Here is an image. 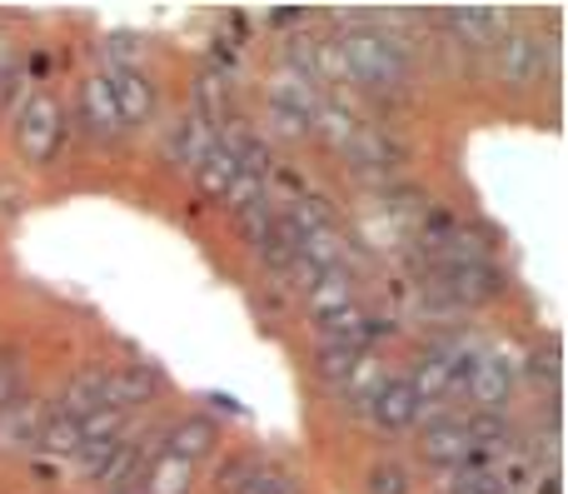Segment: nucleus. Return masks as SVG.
<instances>
[{
  "mask_svg": "<svg viewBox=\"0 0 568 494\" xmlns=\"http://www.w3.org/2000/svg\"><path fill=\"white\" fill-rule=\"evenodd\" d=\"M344 56V75L364 90H379V95H399L414 80V60L389 30L379 26H354L344 30V40H334Z\"/></svg>",
  "mask_w": 568,
  "mask_h": 494,
  "instance_id": "f257e3e1",
  "label": "nucleus"
},
{
  "mask_svg": "<svg viewBox=\"0 0 568 494\" xmlns=\"http://www.w3.org/2000/svg\"><path fill=\"white\" fill-rule=\"evenodd\" d=\"M16 145L30 165H50L55 150L65 145V105H60L50 90H36V95L20 105L16 115Z\"/></svg>",
  "mask_w": 568,
  "mask_h": 494,
  "instance_id": "f03ea898",
  "label": "nucleus"
},
{
  "mask_svg": "<svg viewBox=\"0 0 568 494\" xmlns=\"http://www.w3.org/2000/svg\"><path fill=\"white\" fill-rule=\"evenodd\" d=\"M424 285L449 310H479V305H494V300L509 290V280L494 265H459V270H434V275H424Z\"/></svg>",
  "mask_w": 568,
  "mask_h": 494,
  "instance_id": "7ed1b4c3",
  "label": "nucleus"
},
{
  "mask_svg": "<svg viewBox=\"0 0 568 494\" xmlns=\"http://www.w3.org/2000/svg\"><path fill=\"white\" fill-rule=\"evenodd\" d=\"M344 160H349V170L364 175V180H389L409 165V150H404L384 125H364L359 120L354 135H349V145H344Z\"/></svg>",
  "mask_w": 568,
  "mask_h": 494,
  "instance_id": "20e7f679",
  "label": "nucleus"
},
{
  "mask_svg": "<svg viewBox=\"0 0 568 494\" xmlns=\"http://www.w3.org/2000/svg\"><path fill=\"white\" fill-rule=\"evenodd\" d=\"M549 56L554 46L539 30H504L499 36V80L514 90H529L549 75Z\"/></svg>",
  "mask_w": 568,
  "mask_h": 494,
  "instance_id": "39448f33",
  "label": "nucleus"
},
{
  "mask_svg": "<svg viewBox=\"0 0 568 494\" xmlns=\"http://www.w3.org/2000/svg\"><path fill=\"white\" fill-rule=\"evenodd\" d=\"M514 380H519V370H514V360L504 350H479V360L469 365V380H464V395H469L474 415H504V405L514 395Z\"/></svg>",
  "mask_w": 568,
  "mask_h": 494,
  "instance_id": "423d86ee",
  "label": "nucleus"
},
{
  "mask_svg": "<svg viewBox=\"0 0 568 494\" xmlns=\"http://www.w3.org/2000/svg\"><path fill=\"white\" fill-rule=\"evenodd\" d=\"M394 320L384 315H369V310H339V315L320 320L314 325V340H320V350H354V355H369V345H379V340L394 335Z\"/></svg>",
  "mask_w": 568,
  "mask_h": 494,
  "instance_id": "0eeeda50",
  "label": "nucleus"
},
{
  "mask_svg": "<svg viewBox=\"0 0 568 494\" xmlns=\"http://www.w3.org/2000/svg\"><path fill=\"white\" fill-rule=\"evenodd\" d=\"M474 455H479V450H474V440H469V420L439 415V420H429V425L419 430V460H424V465L464 470Z\"/></svg>",
  "mask_w": 568,
  "mask_h": 494,
  "instance_id": "6e6552de",
  "label": "nucleus"
},
{
  "mask_svg": "<svg viewBox=\"0 0 568 494\" xmlns=\"http://www.w3.org/2000/svg\"><path fill=\"white\" fill-rule=\"evenodd\" d=\"M165 390V375L155 365H120L105 375V390H100V410H120V415H135L140 405Z\"/></svg>",
  "mask_w": 568,
  "mask_h": 494,
  "instance_id": "1a4fd4ad",
  "label": "nucleus"
},
{
  "mask_svg": "<svg viewBox=\"0 0 568 494\" xmlns=\"http://www.w3.org/2000/svg\"><path fill=\"white\" fill-rule=\"evenodd\" d=\"M210 145H215V130H210L205 120L190 110V115H180L175 125L165 130V140H160V155H165V165H175V170H195L200 160H205Z\"/></svg>",
  "mask_w": 568,
  "mask_h": 494,
  "instance_id": "9d476101",
  "label": "nucleus"
},
{
  "mask_svg": "<svg viewBox=\"0 0 568 494\" xmlns=\"http://www.w3.org/2000/svg\"><path fill=\"white\" fill-rule=\"evenodd\" d=\"M50 420L45 400L40 395H16L6 410H0V455L6 450H36L40 425Z\"/></svg>",
  "mask_w": 568,
  "mask_h": 494,
  "instance_id": "9b49d317",
  "label": "nucleus"
},
{
  "mask_svg": "<svg viewBox=\"0 0 568 494\" xmlns=\"http://www.w3.org/2000/svg\"><path fill=\"white\" fill-rule=\"evenodd\" d=\"M359 305V280H354L349 265L329 270V275H320L310 290H304V310H310V320L320 325V320L339 315V310H354Z\"/></svg>",
  "mask_w": 568,
  "mask_h": 494,
  "instance_id": "f8f14e48",
  "label": "nucleus"
},
{
  "mask_svg": "<svg viewBox=\"0 0 568 494\" xmlns=\"http://www.w3.org/2000/svg\"><path fill=\"white\" fill-rule=\"evenodd\" d=\"M444 26L464 40V46H489L509 30V10L504 6H444Z\"/></svg>",
  "mask_w": 568,
  "mask_h": 494,
  "instance_id": "ddd939ff",
  "label": "nucleus"
},
{
  "mask_svg": "<svg viewBox=\"0 0 568 494\" xmlns=\"http://www.w3.org/2000/svg\"><path fill=\"white\" fill-rule=\"evenodd\" d=\"M220 450V425L210 415H185V420H175V425L165 430V450L160 455H175V460H185V465H195V460H205V455H215Z\"/></svg>",
  "mask_w": 568,
  "mask_h": 494,
  "instance_id": "4468645a",
  "label": "nucleus"
},
{
  "mask_svg": "<svg viewBox=\"0 0 568 494\" xmlns=\"http://www.w3.org/2000/svg\"><path fill=\"white\" fill-rule=\"evenodd\" d=\"M394 380V370L384 365V360H374V355H364L359 365L344 375V385H334V395L344 400V410H354V415H369L374 410V400L384 395V385Z\"/></svg>",
  "mask_w": 568,
  "mask_h": 494,
  "instance_id": "2eb2a0df",
  "label": "nucleus"
},
{
  "mask_svg": "<svg viewBox=\"0 0 568 494\" xmlns=\"http://www.w3.org/2000/svg\"><path fill=\"white\" fill-rule=\"evenodd\" d=\"M80 115H85V130L95 140H115L120 130H125V120H120V105H115V95H110V80L105 75H85V85H80Z\"/></svg>",
  "mask_w": 568,
  "mask_h": 494,
  "instance_id": "dca6fc26",
  "label": "nucleus"
},
{
  "mask_svg": "<svg viewBox=\"0 0 568 494\" xmlns=\"http://www.w3.org/2000/svg\"><path fill=\"white\" fill-rule=\"evenodd\" d=\"M105 80H110V95H115L125 125H145V120L155 115V80H150L145 70H115V75H105Z\"/></svg>",
  "mask_w": 568,
  "mask_h": 494,
  "instance_id": "f3484780",
  "label": "nucleus"
},
{
  "mask_svg": "<svg viewBox=\"0 0 568 494\" xmlns=\"http://www.w3.org/2000/svg\"><path fill=\"white\" fill-rule=\"evenodd\" d=\"M320 80L300 75L294 65H280L275 75H270V90H265V105H280V110H294V115H310L320 110Z\"/></svg>",
  "mask_w": 568,
  "mask_h": 494,
  "instance_id": "a211bd4d",
  "label": "nucleus"
},
{
  "mask_svg": "<svg viewBox=\"0 0 568 494\" xmlns=\"http://www.w3.org/2000/svg\"><path fill=\"white\" fill-rule=\"evenodd\" d=\"M105 375H110V365H100V360H85V365H80L75 375L65 380V390H60V410H55V415L85 420L90 410H100V390H105Z\"/></svg>",
  "mask_w": 568,
  "mask_h": 494,
  "instance_id": "6ab92c4d",
  "label": "nucleus"
},
{
  "mask_svg": "<svg viewBox=\"0 0 568 494\" xmlns=\"http://www.w3.org/2000/svg\"><path fill=\"white\" fill-rule=\"evenodd\" d=\"M150 470V450L140 445V440H130V435H120V445H115V455L105 460V465L95 470V480L90 485H100V490H120V485H130V480H140Z\"/></svg>",
  "mask_w": 568,
  "mask_h": 494,
  "instance_id": "aec40b11",
  "label": "nucleus"
},
{
  "mask_svg": "<svg viewBox=\"0 0 568 494\" xmlns=\"http://www.w3.org/2000/svg\"><path fill=\"white\" fill-rule=\"evenodd\" d=\"M369 420H374V425H379V430H409L414 420H419V400H414L409 380H404V375H394L389 385H384V395L374 400Z\"/></svg>",
  "mask_w": 568,
  "mask_h": 494,
  "instance_id": "412c9836",
  "label": "nucleus"
},
{
  "mask_svg": "<svg viewBox=\"0 0 568 494\" xmlns=\"http://www.w3.org/2000/svg\"><path fill=\"white\" fill-rule=\"evenodd\" d=\"M300 245H304V235L284 220V210L275 215V225H270V235L255 245V255H260V265L265 270H275V275H290V265H294V255H300Z\"/></svg>",
  "mask_w": 568,
  "mask_h": 494,
  "instance_id": "4be33fe9",
  "label": "nucleus"
},
{
  "mask_svg": "<svg viewBox=\"0 0 568 494\" xmlns=\"http://www.w3.org/2000/svg\"><path fill=\"white\" fill-rule=\"evenodd\" d=\"M235 175H240V165H235V155H230L225 145H210L205 150V160L195 165V180H200V190H205L210 200H220L230 185H235Z\"/></svg>",
  "mask_w": 568,
  "mask_h": 494,
  "instance_id": "5701e85b",
  "label": "nucleus"
},
{
  "mask_svg": "<svg viewBox=\"0 0 568 494\" xmlns=\"http://www.w3.org/2000/svg\"><path fill=\"white\" fill-rule=\"evenodd\" d=\"M354 125H359V120H354L344 105L320 100V110H314V120H310V135H320L329 150H344L349 145V135H354Z\"/></svg>",
  "mask_w": 568,
  "mask_h": 494,
  "instance_id": "b1692460",
  "label": "nucleus"
},
{
  "mask_svg": "<svg viewBox=\"0 0 568 494\" xmlns=\"http://www.w3.org/2000/svg\"><path fill=\"white\" fill-rule=\"evenodd\" d=\"M80 445H85V435H80V420H70V415H50L45 425H40V440H36V450L50 460H60V455L75 460Z\"/></svg>",
  "mask_w": 568,
  "mask_h": 494,
  "instance_id": "393cba45",
  "label": "nucleus"
},
{
  "mask_svg": "<svg viewBox=\"0 0 568 494\" xmlns=\"http://www.w3.org/2000/svg\"><path fill=\"white\" fill-rule=\"evenodd\" d=\"M190 475H195V465L175 455H155L145 470V494H190Z\"/></svg>",
  "mask_w": 568,
  "mask_h": 494,
  "instance_id": "a878e982",
  "label": "nucleus"
},
{
  "mask_svg": "<svg viewBox=\"0 0 568 494\" xmlns=\"http://www.w3.org/2000/svg\"><path fill=\"white\" fill-rule=\"evenodd\" d=\"M240 494H304V480L294 475V470L275 465V460H260L255 475L240 485Z\"/></svg>",
  "mask_w": 568,
  "mask_h": 494,
  "instance_id": "bb28decb",
  "label": "nucleus"
},
{
  "mask_svg": "<svg viewBox=\"0 0 568 494\" xmlns=\"http://www.w3.org/2000/svg\"><path fill=\"white\" fill-rule=\"evenodd\" d=\"M284 220H290L300 235H314V230H329L334 225V205L324 195H300L284 205Z\"/></svg>",
  "mask_w": 568,
  "mask_h": 494,
  "instance_id": "cd10ccee",
  "label": "nucleus"
},
{
  "mask_svg": "<svg viewBox=\"0 0 568 494\" xmlns=\"http://www.w3.org/2000/svg\"><path fill=\"white\" fill-rule=\"evenodd\" d=\"M414 470L399 465V460H379V465L364 475V494H414Z\"/></svg>",
  "mask_w": 568,
  "mask_h": 494,
  "instance_id": "c85d7f7f",
  "label": "nucleus"
},
{
  "mask_svg": "<svg viewBox=\"0 0 568 494\" xmlns=\"http://www.w3.org/2000/svg\"><path fill=\"white\" fill-rule=\"evenodd\" d=\"M275 215H280V205H275V200H270V190L255 200V205H245V210H240V215H235V225H240V235H245V245H260V240L270 235V225H275Z\"/></svg>",
  "mask_w": 568,
  "mask_h": 494,
  "instance_id": "c756f323",
  "label": "nucleus"
},
{
  "mask_svg": "<svg viewBox=\"0 0 568 494\" xmlns=\"http://www.w3.org/2000/svg\"><path fill=\"white\" fill-rule=\"evenodd\" d=\"M524 375H529L534 385L559 390V380H564V350H559V340H544V350H534V355H529Z\"/></svg>",
  "mask_w": 568,
  "mask_h": 494,
  "instance_id": "7c9ffc66",
  "label": "nucleus"
},
{
  "mask_svg": "<svg viewBox=\"0 0 568 494\" xmlns=\"http://www.w3.org/2000/svg\"><path fill=\"white\" fill-rule=\"evenodd\" d=\"M359 360L364 355H354V350H314V375L334 390V385H344V375H349Z\"/></svg>",
  "mask_w": 568,
  "mask_h": 494,
  "instance_id": "2f4dec72",
  "label": "nucleus"
},
{
  "mask_svg": "<svg viewBox=\"0 0 568 494\" xmlns=\"http://www.w3.org/2000/svg\"><path fill=\"white\" fill-rule=\"evenodd\" d=\"M260 195H265V185H260L255 175H235V185H230L225 195H220V205H225L230 215H240V210H245V205H255Z\"/></svg>",
  "mask_w": 568,
  "mask_h": 494,
  "instance_id": "473e14b6",
  "label": "nucleus"
},
{
  "mask_svg": "<svg viewBox=\"0 0 568 494\" xmlns=\"http://www.w3.org/2000/svg\"><path fill=\"white\" fill-rule=\"evenodd\" d=\"M270 115V130H275L280 140H304L310 135V115H294V110H280V105H265Z\"/></svg>",
  "mask_w": 568,
  "mask_h": 494,
  "instance_id": "72a5a7b5",
  "label": "nucleus"
},
{
  "mask_svg": "<svg viewBox=\"0 0 568 494\" xmlns=\"http://www.w3.org/2000/svg\"><path fill=\"white\" fill-rule=\"evenodd\" d=\"M255 465H260V455H235V460H230V465L220 470V480H215L220 494H240V485L255 475Z\"/></svg>",
  "mask_w": 568,
  "mask_h": 494,
  "instance_id": "f704fd0d",
  "label": "nucleus"
},
{
  "mask_svg": "<svg viewBox=\"0 0 568 494\" xmlns=\"http://www.w3.org/2000/svg\"><path fill=\"white\" fill-rule=\"evenodd\" d=\"M20 395V355L16 350H0V410Z\"/></svg>",
  "mask_w": 568,
  "mask_h": 494,
  "instance_id": "c9c22d12",
  "label": "nucleus"
},
{
  "mask_svg": "<svg viewBox=\"0 0 568 494\" xmlns=\"http://www.w3.org/2000/svg\"><path fill=\"white\" fill-rule=\"evenodd\" d=\"M16 85V50L0 40V100H6V90Z\"/></svg>",
  "mask_w": 568,
  "mask_h": 494,
  "instance_id": "e433bc0d",
  "label": "nucleus"
},
{
  "mask_svg": "<svg viewBox=\"0 0 568 494\" xmlns=\"http://www.w3.org/2000/svg\"><path fill=\"white\" fill-rule=\"evenodd\" d=\"M20 205H26V190L10 185V180H0V215H16Z\"/></svg>",
  "mask_w": 568,
  "mask_h": 494,
  "instance_id": "4c0bfd02",
  "label": "nucleus"
},
{
  "mask_svg": "<svg viewBox=\"0 0 568 494\" xmlns=\"http://www.w3.org/2000/svg\"><path fill=\"white\" fill-rule=\"evenodd\" d=\"M210 405L230 410V415H245V405H240V400H235V395H210Z\"/></svg>",
  "mask_w": 568,
  "mask_h": 494,
  "instance_id": "58836bf2",
  "label": "nucleus"
},
{
  "mask_svg": "<svg viewBox=\"0 0 568 494\" xmlns=\"http://www.w3.org/2000/svg\"><path fill=\"white\" fill-rule=\"evenodd\" d=\"M270 20H275V26H294V20H304V6H300V10H294V6H290V10H275Z\"/></svg>",
  "mask_w": 568,
  "mask_h": 494,
  "instance_id": "ea45409f",
  "label": "nucleus"
},
{
  "mask_svg": "<svg viewBox=\"0 0 568 494\" xmlns=\"http://www.w3.org/2000/svg\"><path fill=\"white\" fill-rule=\"evenodd\" d=\"M110 494H145V475L130 480V485H120V490H110Z\"/></svg>",
  "mask_w": 568,
  "mask_h": 494,
  "instance_id": "a19ab883",
  "label": "nucleus"
}]
</instances>
